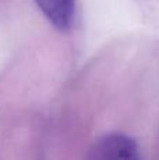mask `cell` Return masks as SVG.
Returning a JSON list of instances; mask_svg holds the SVG:
<instances>
[{
  "instance_id": "cell-1",
  "label": "cell",
  "mask_w": 159,
  "mask_h": 160,
  "mask_svg": "<svg viewBox=\"0 0 159 160\" xmlns=\"http://www.w3.org/2000/svg\"><path fill=\"white\" fill-rule=\"evenodd\" d=\"M90 160H141V158L137 143L131 138L111 133L95 145Z\"/></svg>"
},
{
  "instance_id": "cell-2",
  "label": "cell",
  "mask_w": 159,
  "mask_h": 160,
  "mask_svg": "<svg viewBox=\"0 0 159 160\" xmlns=\"http://www.w3.org/2000/svg\"><path fill=\"white\" fill-rule=\"evenodd\" d=\"M38 7L58 30H68L73 21L75 0H35Z\"/></svg>"
}]
</instances>
